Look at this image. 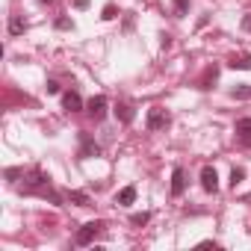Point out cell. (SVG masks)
<instances>
[{
	"mask_svg": "<svg viewBox=\"0 0 251 251\" xmlns=\"http://www.w3.org/2000/svg\"><path fill=\"white\" fill-rule=\"evenodd\" d=\"M245 30H251V15H248V18H245Z\"/></svg>",
	"mask_w": 251,
	"mask_h": 251,
	"instance_id": "obj_22",
	"label": "cell"
},
{
	"mask_svg": "<svg viewBox=\"0 0 251 251\" xmlns=\"http://www.w3.org/2000/svg\"><path fill=\"white\" fill-rule=\"evenodd\" d=\"M230 98H236V100H248L251 98V86H236V89H230Z\"/></svg>",
	"mask_w": 251,
	"mask_h": 251,
	"instance_id": "obj_12",
	"label": "cell"
},
{
	"mask_svg": "<svg viewBox=\"0 0 251 251\" xmlns=\"http://www.w3.org/2000/svg\"><path fill=\"white\" fill-rule=\"evenodd\" d=\"M169 124H172L169 109H163V106H151L148 109V130H166Z\"/></svg>",
	"mask_w": 251,
	"mask_h": 251,
	"instance_id": "obj_1",
	"label": "cell"
},
{
	"mask_svg": "<svg viewBox=\"0 0 251 251\" xmlns=\"http://www.w3.org/2000/svg\"><path fill=\"white\" fill-rule=\"evenodd\" d=\"M148 219H151V213H133V216H130L133 225H148Z\"/></svg>",
	"mask_w": 251,
	"mask_h": 251,
	"instance_id": "obj_16",
	"label": "cell"
},
{
	"mask_svg": "<svg viewBox=\"0 0 251 251\" xmlns=\"http://www.w3.org/2000/svg\"><path fill=\"white\" fill-rule=\"evenodd\" d=\"M86 112H89L95 121H100V118L106 115V98H103V95H95V98L86 103Z\"/></svg>",
	"mask_w": 251,
	"mask_h": 251,
	"instance_id": "obj_3",
	"label": "cell"
},
{
	"mask_svg": "<svg viewBox=\"0 0 251 251\" xmlns=\"http://www.w3.org/2000/svg\"><path fill=\"white\" fill-rule=\"evenodd\" d=\"M48 92H50V95H56V92H59V83H53V80H50V83H48Z\"/></svg>",
	"mask_w": 251,
	"mask_h": 251,
	"instance_id": "obj_21",
	"label": "cell"
},
{
	"mask_svg": "<svg viewBox=\"0 0 251 251\" xmlns=\"http://www.w3.org/2000/svg\"><path fill=\"white\" fill-rule=\"evenodd\" d=\"M236 136H239V142L251 145V118H239L236 121Z\"/></svg>",
	"mask_w": 251,
	"mask_h": 251,
	"instance_id": "obj_6",
	"label": "cell"
},
{
	"mask_svg": "<svg viewBox=\"0 0 251 251\" xmlns=\"http://www.w3.org/2000/svg\"><path fill=\"white\" fill-rule=\"evenodd\" d=\"M39 3H53V0H39Z\"/></svg>",
	"mask_w": 251,
	"mask_h": 251,
	"instance_id": "obj_23",
	"label": "cell"
},
{
	"mask_svg": "<svg viewBox=\"0 0 251 251\" xmlns=\"http://www.w3.org/2000/svg\"><path fill=\"white\" fill-rule=\"evenodd\" d=\"M175 9H177V15H186L189 12V0H175Z\"/></svg>",
	"mask_w": 251,
	"mask_h": 251,
	"instance_id": "obj_17",
	"label": "cell"
},
{
	"mask_svg": "<svg viewBox=\"0 0 251 251\" xmlns=\"http://www.w3.org/2000/svg\"><path fill=\"white\" fill-rule=\"evenodd\" d=\"M230 68H239V71H251V53H239V56H230L227 62Z\"/></svg>",
	"mask_w": 251,
	"mask_h": 251,
	"instance_id": "obj_9",
	"label": "cell"
},
{
	"mask_svg": "<svg viewBox=\"0 0 251 251\" xmlns=\"http://www.w3.org/2000/svg\"><path fill=\"white\" fill-rule=\"evenodd\" d=\"M89 3H92V0H74V6H77V9H89Z\"/></svg>",
	"mask_w": 251,
	"mask_h": 251,
	"instance_id": "obj_20",
	"label": "cell"
},
{
	"mask_svg": "<svg viewBox=\"0 0 251 251\" xmlns=\"http://www.w3.org/2000/svg\"><path fill=\"white\" fill-rule=\"evenodd\" d=\"M183 189H186V172L183 169H175L172 172V195L177 198V195H183Z\"/></svg>",
	"mask_w": 251,
	"mask_h": 251,
	"instance_id": "obj_5",
	"label": "cell"
},
{
	"mask_svg": "<svg viewBox=\"0 0 251 251\" xmlns=\"http://www.w3.org/2000/svg\"><path fill=\"white\" fill-rule=\"evenodd\" d=\"M68 201H74L77 207H89V195H86V192H77V189L68 192Z\"/></svg>",
	"mask_w": 251,
	"mask_h": 251,
	"instance_id": "obj_13",
	"label": "cell"
},
{
	"mask_svg": "<svg viewBox=\"0 0 251 251\" xmlns=\"http://www.w3.org/2000/svg\"><path fill=\"white\" fill-rule=\"evenodd\" d=\"M201 186H204V192H216L219 189V175H216L213 166H204L201 169Z\"/></svg>",
	"mask_w": 251,
	"mask_h": 251,
	"instance_id": "obj_4",
	"label": "cell"
},
{
	"mask_svg": "<svg viewBox=\"0 0 251 251\" xmlns=\"http://www.w3.org/2000/svg\"><path fill=\"white\" fill-rule=\"evenodd\" d=\"M62 106H65L68 112H77V109H83V100H80L77 92H65V95H62Z\"/></svg>",
	"mask_w": 251,
	"mask_h": 251,
	"instance_id": "obj_7",
	"label": "cell"
},
{
	"mask_svg": "<svg viewBox=\"0 0 251 251\" xmlns=\"http://www.w3.org/2000/svg\"><path fill=\"white\" fill-rule=\"evenodd\" d=\"M136 201V186H124L118 195H115V204H121V207H127V204H133Z\"/></svg>",
	"mask_w": 251,
	"mask_h": 251,
	"instance_id": "obj_8",
	"label": "cell"
},
{
	"mask_svg": "<svg viewBox=\"0 0 251 251\" xmlns=\"http://www.w3.org/2000/svg\"><path fill=\"white\" fill-rule=\"evenodd\" d=\"M24 27H27V24H24L21 18H12V21H9V33H12V36H18V33H24Z\"/></svg>",
	"mask_w": 251,
	"mask_h": 251,
	"instance_id": "obj_14",
	"label": "cell"
},
{
	"mask_svg": "<svg viewBox=\"0 0 251 251\" xmlns=\"http://www.w3.org/2000/svg\"><path fill=\"white\" fill-rule=\"evenodd\" d=\"M242 177H245V172H242V169H233V172H230V186L236 189V183H242Z\"/></svg>",
	"mask_w": 251,
	"mask_h": 251,
	"instance_id": "obj_15",
	"label": "cell"
},
{
	"mask_svg": "<svg viewBox=\"0 0 251 251\" xmlns=\"http://www.w3.org/2000/svg\"><path fill=\"white\" fill-rule=\"evenodd\" d=\"M100 154V148L89 139V136H83V157H98Z\"/></svg>",
	"mask_w": 251,
	"mask_h": 251,
	"instance_id": "obj_11",
	"label": "cell"
},
{
	"mask_svg": "<svg viewBox=\"0 0 251 251\" xmlns=\"http://www.w3.org/2000/svg\"><path fill=\"white\" fill-rule=\"evenodd\" d=\"M56 27H59V30H71V21H68V18H59Z\"/></svg>",
	"mask_w": 251,
	"mask_h": 251,
	"instance_id": "obj_19",
	"label": "cell"
},
{
	"mask_svg": "<svg viewBox=\"0 0 251 251\" xmlns=\"http://www.w3.org/2000/svg\"><path fill=\"white\" fill-rule=\"evenodd\" d=\"M115 115H118V121H124V124L133 121V109H130L127 103H118V106H115Z\"/></svg>",
	"mask_w": 251,
	"mask_h": 251,
	"instance_id": "obj_10",
	"label": "cell"
},
{
	"mask_svg": "<svg viewBox=\"0 0 251 251\" xmlns=\"http://www.w3.org/2000/svg\"><path fill=\"white\" fill-rule=\"evenodd\" d=\"M100 18H103V21H112V18H115V6H112V3H106V6H103V15H100Z\"/></svg>",
	"mask_w": 251,
	"mask_h": 251,
	"instance_id": "obj_18",
	"label": "cell"
},
{
	"mask_svg": "<svg viewBox=\"0 0 251 251\" xmlns=\"http://www.w3.org/2000/svg\"><path fill=\"white\" fill-rule=\"evenodd\" d=\"M103 227H106L103 222H86V225H83V227L77 230L74 242H77V245H89V242H92L95 236H100V233H103Z\"/></svg>",
	"mask_w": 251,
	"mask_h": 251,
	"instance_id": "obj_2",
	"label": "cell"
}]
</instances>
